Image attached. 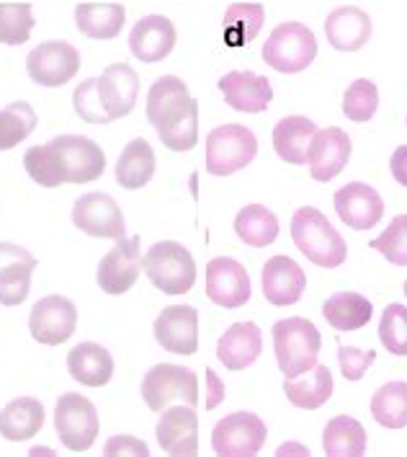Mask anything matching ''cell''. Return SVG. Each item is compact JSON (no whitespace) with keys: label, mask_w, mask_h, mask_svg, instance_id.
<instances>
[{"label":"cell","mask_w":407,"mask_h":457,"mask_svg":"<svg viewBox=\"0 0 407 457\" xmlns=\"http://www.w3.org/2000/svg\"><path fill=\"white\" fill-rule=\"evenodd\" d=\"M147 120L173 153H189L199 143V104L178 75H163L152 83Z\"/></svg>","instance_id":"6da1fadb"},{"label":"cell","mask_w":407,"mask_h":457,"mask_svg":"<svg viewBox=\"0 0 407 457\" xmlns=\"http://www.w3.org/2000/svg\"><path fill=\"white\" fill-rule=\"evenodd\" d=\"M291 241L312 264L322 266V269H336L348 256V245L343 241V236L330 225V220L314 207H299L294 212Z\"/></svg>","instance_id":"7a4b0ae2"},{"label":"cell","mask_w":407,"mask_h":457,"mask_svg":"<svg viewBox=\"0 0 407 457\" xmlns=\"http://www.w3.org/2000/svg\"><path fill=\"white\" fill-rule=\"evenodd\" d=\"M322 337L307 318H287L273 326V352L284 378H299L317 364Z\"/></svg>","instance_id":"3957f363"},{"label":"cell","mask_w":407,"mask_h":457,"mask_svg":"<svg viewBox=\"0 0 407 457\" xmlns=\"http://www.w3.org/2000/svg\"><path fill=\"white\" fill-rule=\"evenodd\" d=\"M147 279L166 295H186L196 282V264L189 248L175 241L155 243L142 259Z\"/></svg>","instance_id":"277c9868"},{"label":"cell","mask_w":407,"mask_h":457,"mask_svg":"<svg viewBox=\"0 0 407 457\" xmlns=\"http://www.w3.org/2000/svg\"><path fill=\"white\" fill-rule=\"evenodd\" d=\"M142 398L147 409L160 413L170 403H186L196 409L199 406V378L189 367L181 364H155L142 380Z\"/></svg>","instance_id":"5b68a950"},{"label":"cell","mask_w":407,"mask_h":457,"mask_svg":"<svg viewBox=\"0 0 407 457\" xmlns=\"http://www.w3.org/2000/svg\"><path fill=\"white\" fill-rule=\"evenodd\" d=\"M258 155L256 135L242 124H222L207 137V170L212 176H230L250 166Z\"/></svg>","instance_id":"8992f818"},{"label":"cell","mask_w":407,"mask_h":457,"mask_svg":"<svg viewBox=\"0 0 407 457\" xmlns=\"http://www.w3.org/2000/svg\"><path fill=\"white\" fill-rule=\"evenodd\" d=\"M317 57V39L299 21L276 26L264 45V62L279 72H299L310 68Z\"/></svg>","instance_id":"52a82bcc"},{"label":"cell","mask_w":407,"mask_h":457,"mask_svg":"<svg viewBox=\"0 0 407 457\" xmlns=\"http://www.w3.org/2000/svg\"><path fill=\"white\" fill-rule=\"evenodd\" d=\"M54 429L70 453L91 450L101 432L96 406L80 393H62L54 406Z\"/></svg>","instance_id":"ba28073f"},{"label":"cell","mask_w":407,"mask_h":457,"mask_svg":"<svg viewBox=\"0 0 407 457\" xmlns=\"http://www.w3.org/2000/svg\"><path fill=\"white\" fill-rule=\"evenodd\" d=\"M52 150L60 161L65 184H91L106 170V153L91 137L62 135L52 140Z\"/></svg>","instance_id":"9c48e42d"},{"label":"cell","mask_w":407,"mask_h":457,"mask_svg":"<svg viewBox=\"0 0 407 457\" xmlns=\"http://www.w3.org/2000/svg\"><path fill=\"white\" fill-rule=\"evenodd\" d=\"M265 429L264 419L248 411H238L224 416L212 432V447L216 455L224 457H245V455H258L264 450Z\"/></svg>","instance_id":"30bf717a"},{"label":"cell","mask_w":407,"mask_h":457,"mask_svg":"<svg viewBox=\"0 0 407 457\" xmlns=\"http://www.w3.org/2000/svg\"><path fill=\"white\" fill-rule=\"evenodd\" d=\"M26 71L37 86L60 88L80 71V52L68 42H42L28 52Z\"/></svg>","instance_id":"8fae6325"},{"label":"cell","mask_w":407,"mask_h":457,"mask_svg":"<svg viewBox=\"0 0 407 457\" xmlns=\"http://www.w3.org/2000/svg\"><path fill=\"white\" fill-rule=\"evenodd\" d=\"M77 328V308L62 295L42 297L28 315L31 338L45 346H60L75 334Z\"/></svg>","instance_id":"7c38bea8"},{"label":"cell","mask_w":407,"mask_h":457,"mask_svg":"<svg viewBox=\"0 0 407 457\" xmlns=\"http://www.w3.org/2000/svg\"><path fill=\"white\" fill-rule=\"evenodd\" d=\"M72 222H75V228H80L85 236H94V238L121 241L126 233L124 215H121L117 199L103 192H91L80 196L72 207Z\"/></svg>","instance_id":"4fadbf2b"},{"label":"cell","mask_w":407,"mask_h":457,"mask_svg":"<svg viewBox=\"0 0 407 457\" xmlns=\"http://www.w3.org/2000/svg\"><path fill=\"white\" fill-rule=\"evenodd\" d=\"M140 271H142L140 236L121 238L98 264V287L106 295H124L137 285Z\"/></svg>","instance_id":"5bb4252c"},{"label":"cell","mask_w":407,"mask_h":457,"mask_svg":"<svg viewBox=\"0 0 407 457\" xmlns=\"http://www.w3.org/2000/svg\"><path fill=\"white\" fill-rule=\"evenodd\" d=\"M155 341L170 352L191 357L199 352V313L191 305H168L155 318Z\"/></svg>","instance_id":"9a60e30c"},{"label":"cell","mask_w":407,"mask_h":457,"mask_svg":"<svg viewBox=\"0 0 407 457\" xmlns=\"http://www.w3.org/2000/svg\"><path fill=\"white\" fill-rule=\"evenodd\" d=\"M207 297L227 311L242 308L250 300L248 269L235 259H212L207 264Z\"/></svg>","instance_id":"2e32d148"},{"label":"cell","mask_w":407,"mask_h":457,"mask_svg":"<svg viewBox=\"0 0 407 457\" xmlns=\"http://www.w3.org/2000/svg\"><path fill=\"white\" fill-rule=\"evenodd\" d=\"M158 445L168 455H196L199 453V413L191 406H170L160 411Z\"/></svg>","instance_id":"e0dca14e"},{"label":"cell","mask_w":407,"mask_h":457,"mask_svg":"<svg viewBox=\"0 0 407 457\" xmlns=\"http://www.w3.org/2000/svg\"><path fill=\"white\" fill-rule=\"evenodd\" d=\"M348 158H351V137L343 129L328 127L314 132L307 153V163L314 181L328 184L330 179H336L348 166Z\"/></svg>","instance_id":"ac0fdd59"},{"label":"cell","mask_w":407,"mask_h":457,"mask_svg":"<svg viewBox=\"0 0 407 457\" xmlns=\"http://www.w3.org/2000/svg\"><path fill=\"white\" fill-rule=\"evenodd\" d=\"M338 217L354 230H371L384 217V202L379 192L363 181L346 184L336 194Z\"/></svg>","instance_id":"d6986e66"},{"label":"cell","mask_w":407,"mask_h":457,"mask_svg":"<svg viewBox=\"0 0 407 457\" xmlns=\"http://www.w3.org/2000/svg\"><path fill=\"white\" fill-rule=\"evenodd\" d=\"M261 279H264V297L276 308H287V305L299 303L305 295V287H307L305 269L289 256L268 259Z\"/></svg>","instance_id":"ffe728a7"},{"label":"cell","mask_w":407,"mask_h":457,"mask_svg":"<svg viewBox=\"0 0 407 457\" xmlns=\"http://www.w3.org/2000/svg\"><path fill=\"white\" fill-rule=\"evenodd\" d=\"M219 91L235 112H245V114H261V112L268 109V104L273 98L271 80L258 75V72L248 71H232L222 75L219 78Z\"/></svg>","instance_id":"44dd1931"},{"label":"cell","mask_w":407,"mask_h":457,"mask_svg":"<svg viewBox=\"0 0 407 457\" xmlns=\"http://www.w3.org/2000/svg\"><path fill=\"white\" fill-rule=\"evenodd\" d=\"M98 91L103 98V106L109 112L111 121L121 120L132 114L137 96H140V78L132 65L126 62H114L98 78Z\"/></svg>","instance_id":"7402d4cb"},{"label":"cell","mask_w":407,"mask_h":457,"mask_svg":"<svg viewBox=\"0 0 407 457\" xmlns=\"http://www.w3.org/2000/svg\"><path fill=\"white\" fill-rule=\"evenodd\" d=\"M175 47V26L166 16H144L129 34V49L140 62H163Z\"/></svg>","instance_id":"603a6c76"},{"label":"cell","mask_w":407,"mask_h":457,"mask_svg":"<svg viewBox=\"0 0 407 457\" xmlns=\"http://www.w3.org/2000/svg\"><path fill=\"white\" fill-rule=\"evenodd\" d=\"M264 352V337L261 328L250 320L245 323H232L230 331L216 341V360L222 361L227 370L238 372L250 367Z\"/></svg>","instance_id":"cb8c5ba5"},{"label":"cell","mask_w":407,"mask_h":457,"mask_svg":"<svg viewBox=\"0 0 407 457\" xmlns=\"http://www.w3.org/2000/svg\"><path fill=\"white\" fill-rule=\"evenodd\" d=\"M325 34L338 52H359L371 37V19L356 5H343L328 16Z\"/></svg>","instance_id":"d4e9b609"},{"label":"cell","mask_w":407,"mask_h":457,"mask_svg":"<svg viewBox=\"0 0 407 457\" xmlns=\"http://www.w3.org/2000/svg\"><path fill=\"white\" fill-rule=\"evenodd\" d=\"M126 21V11L121 3H77L75 5V26L83 37L109 42L117 39Z\"/></svg>","instance_id":"484cf974"},{"label":"cell","mask_w":407,"mask_h":457,"mask_svg":"<svg viewBox=\"0 0 407 457\" xmlns=\"http://www.w3.org/2000/svg\"><path fill=\"white\" fill-rule=\"evenodd\" d=\"M68 372L80 386L101 387L106 386L114 375V360H111L109 349H103L101 344L85 341V344H77L70 349Z\"/></svg>","instance_id":"4316f807"},{"label":"cell","mask_w":407,"mask_h":457,"mask_svg":"<svg viewBox=\"0 0 407 457\" xmlns=\"http://www.w3.org/2000/svg\"><path fill=\"white\" fill-rule=\"evenodd\" d=\"M314 132H317V124L307 117H299V114L284 117L273 127V147L279 158L287 161L289 166H305Z\"/></svg>","instance_id":"83f0119b"},{"label":"cell","mask_w":407,"mask_h":457,"mask_svg":"<svg viewBox=\"0 0 407 457\" xmlns=\"http://www.w3.org/2000/svg\"><path fill=\"white\" fill-rule=\"evenodd\" d=\"M284 393L297 409H320L333 395V375H330L328 364H314L305 375H299V380L287 378L284 380Z\"/></svg>","instance_id":"f1b7e54d"},{"label":"cell","mask_w":407,"mask_h":457,"mask_svg":"<svg viewBox=\"0 0 407 457\" xmlns=\"http://www.w3.org/2000/svg\"><path fill=\"white\" fill-rule=\"evenodd\" d=\"M45 427V406L37 398H16L0 411V434L8 442H26Z\"/></svg>","instance_id":"f546056e"},{"label":"cell","mask_w":407,"mask_h":457,"mask_svg":"<svg viewBox=\"0 0 407 457\" xmlns=\"http://www.w3.org/2000/svg\"><path fill=\"white\" fill-rule=\"evenodd\" d=\"M117 181H119L121 189H142L152 181L155 176V153H152V145L137 137L121 150L119 161H117Z\"/></svg>","instance_id":"4dcf8cb0"},{"label":"cell","mask_w":407,"mask_h":457,"mask_svg":"<svg viewBox=\"0 0 407 457\" xmlns=\"http://www.w3.org/2000/svg\"><path fill=\"white\" fill-rule=\"evenodd\" d=\"M371 313H374L371 303L359 292H338L333 297H328V303L322 305L325 320L336 331H359L363 326H369Z\"/></svg>","instance_id":"1f68e13d"},{"label":"cell","mask_w":407,"mask_h":457,"mask_svg":"<svg viewBox=\"0 0 407 457\" xmlns=\"http://www.w3.org/2000/svg\"><path fill=\"white\" fill-rule=\"evenodd\" d=\"M322 450L333 457H359L366 453V429L351 416H336L322 432Z\"/></svg>","instance_id":"d6a6232c"},{"label":"cell","mask_w":407,"mask_h":457,"mask_svg":"<svg viewBox=\"0 0 407 457\" xmlns=\"http://www.w3.org/2000/svg\"><path fill=\"white\" fill-rule=\"evenodd\" d=\"M235 233L245 245L265 248L279 238V220L264 204H250L235 217Z\"/></svg>","instance_id":"836d02e7"},{"label":"cell","mask_w":407,"mask_h":457,"mask_svg":"<svg viewBox=\"0 0 407 457\" xmlns=\"http://www.w3.org/2000/svg\"><path fill=\"white\" fill-rule=\"evenodd\" d=\"M265 21V8L261 3H232L224 13V39L230 47L250 45Z\"/></svg>","instance_id":"e575fe53"},{"label":"cell","mask_w":407,"mask_h":457,"mask_svg":"<svg viewBox=\"0 0 407 457\" xmlns=\"http://www.w3.org/2000/svg\"><path fill=\"white\" fill-rule=\"evenodd\" d=\"M371 416L387 429L407 427V383H387L371 398Z\"/></svg>","instance_id":"d590c367"},{"label":"cell","mask_w":407,"mask_h":457,"mask_svg":"<svg viewBox=\"0 0 407 457\" xmlns=\"http://www.w3.org/2000/svg\"><path fill=\"white\" fill-rule=\"evenodd\" d=\"M34 127H37V112L31 109V104L16 101L0 109V150H13L16 145L24 143L34 132Z\"/></svg>","instance_id":"8d00e7d4"},{"label":"cell","mask_w":407,"mask_h":457,"mask_svg":"<svg viewBox=\"0 0 407 457\" xmlns=\"http://www.w3.org/2000/svg\"><path fill=\"white\" fill-rule=\"evenodd\" d=\"M34 29L31 3H0V45L19 47Z\"/></svg>","instance_id":"74e56055"},{"label":"cell","mask_w":407,"mask_h":457,"mask_svg":"<svg viewBox=\"0 0 407 457\" xmlns=\"http://www.w3.org/2000/svg\"><path fill=\"white\" fill-rule=\"evenodd\" d=\"M26 173L45 189H57L65 184L62 179V169H60V161L52 150V145H37V147H28L24 155Z\"/></svg>","instance_id":"f35d334b"},{"label":"cell","mask_w":407,"mask_h":457,"mask_svg":"<svg viewBox=\"0 0 407 457\" xmlns=\"http://www.w3.org/2000/svg\"><path fill=\"white\" fill-rule=\"evenodd\" d=\"M37 262H16L0 271V305L16 308L28 297L31 289V274Z\"/></svg>","instance_id":"ab89813d"},{"label":"cell","mask_w":407,"mask_h":457,"mask_svg":"<svg viewBox=\"0 0 407 457\" xmlns=\"http://www.w3.org/2000/svg\"><path fill=\"white\" fill-rule=\"evenodd\" d=\"M377 106H379V91L366 78L351 83L348 91L343 94V114L356 124L371 120L377 114Z\"/></svg>","instance_id":"60d3db41"},{"label":"cell","mask_w":407,"mask_h":457,"mask_svg":"<svg viewBox=\"0 0 407 457\" xmlns=\"http://www.w3.org/2000/svg\"><path fill=\"white\" fill-rule=\"evenodd\" d=\"M379 341L395 357H407V308L400 303L387 305L379 323Z\"/></svg>","instance_id":"b9f144b4"},{"label":"cell","mask_w":407,"mask_h":457,"mask_svg":"<svg viewBox=\"0 0 407 457\" xmlns=\"http://www.w3.org/2000/svg\"><path fill=\"white\" fill-rule=\"evenodd\" d=\"M72 109L80 120L88 121V124H111V117H109L101 91H98V78H88L75 88Z\"/></svg>","instance_id":"7bdbcfd3"},{"label":"cell","mask_w":407,"mask_h":457,"mask_svg":"<svg viewBox=\"0 0 407 457\" xmlns=\"http://www.w3.org/2000/svg\"><path fill=\"white\" fill-rule=\"evenodd\" d=\"M369 248L379 251L389 264L407 266V215H397L379 238L369 243Z\"/></svg>","instance_id":"ee69618b"},{"label":"cell","mask_w":407,"mask_h":457,"mask_svg":"<svg viewBox=\"0 0 407 457\" xmlns=\"http://www.w3.org/2000/svg\"><path fill=\"white\" fill-rule=\"evenodd\" d=\"M377 360V352H359V349H354V346H338V361H340V372H343V378L346 380H351V383H356L361 380L363 375H366V370L374 364Z\"/></svg>","instance_id":"f6af8a7d"},{"label":"cell","mask_w":407,"mask_h":457,"mask_svg":"<svg viewBox=\"0 0 407 457\" xmlns=\"http://www.w3.org/2000/svg\"><path fill=\"white\" fill-rule=\"evenodd\" d=\"M103 455H150V447L144 445L142 439L132 436V434H119L111 436L103 447Z\"/></svg>","instance_id":"bcb514c9"},{"label":"cell","mask_w":407,"mask_h":457,"mask_svg":"<svg viewBox=\"0 0 407 457\" xmlns=\"http://www.w3.org/2000/svg\"><path fill=\"white\" fill-rule=\"evenodd\" d=\"M16 262H37V259H34L26 248H21V245L0 241V271H3L5 266L16 264Z\"/></svg>","instance_id":"7dc6e473"},{"label":"cell","mask_w":407,"mask_h":457,"mask_svg":"<svg viewBox=\"0 0 407 457\" xmlns=\"http://www.w3.org/2000/svg\"><path fill=\"white\" fill-rule=\"evenodd\" d=\"M389 169H392V176H395V181H397L400 187H405V189H407V145H400V147L395 150V155H392V163H389Z\"/></svg>","instance_id":"c3c4849f"},{"label":"cell","mask_w":407,"mask_h":457,"mask_svg":"<svg viewBox=\"0 0 407 457\" xmlns=\"http://www.w3.org/2000/svg\"><path fill=\"white\" fill-rule=\"evenodd\" d=\"M207 386H209V395H207V409H216L224 401V383L215 375V370H207Z\"/></svg>","instance_id":"681fc988"},{"label":"cell","mask_w":407,"mask_h":457,"mask_svg":"<svg viewBox=\"0 0 407 457\" xmlns=\"http://www.w3.org/2000/svg\"><path fill=\"white\" fill-rule=\"evenodd\" d=\"M287 453H299V455H310V450H305V447H299V445H284V447H279V455H287Z\"/></svg>","instance_id":"f907efd6"},{"label":"cell","mask_w":407,"mask_h":457,"mask_svg":"<svg viewBox=\"0 0 407 457\" xmlns=\"http://www.w3.org/2000/svg\"><path fill=\"white\" fill-rule=\"evenodd\" d=\"M28 455H52V450H49V447H31Z\"/></svg>","instance_id":"816d5d0a"},{"label":"cell","mask_w":407,"mask_h":457,"mask_svg":"<svg viewBox=\"0 0 407 457\" xmlns=\"http://www.w3.org/2000/svg\"><path fill=\"white\" fill-rule=\"evenodd\" d=\"M405 295H407V282H405Z\"/></svg>","instance_id":"f5cc1de1"}]
</instances>
